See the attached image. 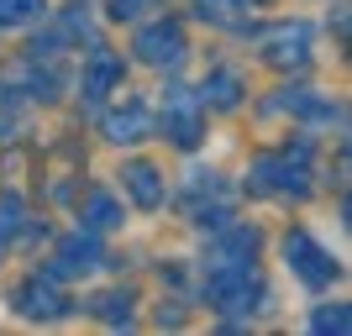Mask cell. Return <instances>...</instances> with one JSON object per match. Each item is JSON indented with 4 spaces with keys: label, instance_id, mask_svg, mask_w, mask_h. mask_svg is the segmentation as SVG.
<instances>
[{
    "label": "cell",
    "instance_id": "obj_1",
    "mask_svg": "<svg viewBox=\"0 0 352 336\" xmlns=\"http://www.w3.org/2000/svg\"><path fill=\"white\" fill-rule=\"evenodd\" d=\"M305 179H310V142L263 153L252 163V190H268V194H305Z\"/></svg>",
    "mask_w": 352,
    "mask_h": 336
},
{
    "label": "cell",
    "instance_id": "obj_2",
    "mask_svg": "<svg viewBox=\"0 0 352 336\" xmlns=\"http://www.w3.org/2000/svg\"><path fill=\"white\" fill-rule=\"evenodd\" d=\"M206 300H210L216 310L248 315V310H258L252 300H263V289H258V273H252L248 263H210V273H206Z\"/></svg>",
    "mask_w": 352,
    "mask_h": 336
},
{
    "label": "cell",
    "instance_id": "obj_3",
    "mask_svg": "<svg viewBox=\"0 0 352 336\" xmlns=\"http://www.w3.org/2000/svg\"><path fill=\"white\" fill-rule=\"evenodd\" d=\"M284 258H289V268L305 278L310 289H326V284L337 278V258H331L310 232H289L284 236Z\"/></svg>",
    "mask_w": 352,
    "mask_h": 336
},
{
    "label": "cell",
    "instance_id": "obj_4",
    "mask_svg": "<svg viewBox=\"0 0 352 336\" xmlns=\"http://www.w3.org/2000/svg\"><path fill=\"white\" fill-rule=\"evenodd\" d=\"M0 95H21V100H53V95H58V74L47 69L43 53H32V58L11 63V69H0Z\"/></svg>",
    "mask_w": 352,
    "mask_h": 336
},
{
    "label": "cell",
    "instance_id": "obj_5",
    "mask_svg": "<svg viewBox=\"0 0 352 336\" xmlns=\"http://www.w3.org/2000/svg\"><path fill=\"white\" fill-rule=\"evenodd\" d=\"M137 53L153 69H179L184 63V27L179 21H153V27L137 32Z\"/></svg>",
    "mask_w": 352,
    "mask_h": 336
},
{
    "label": "cell",
    "instance_id": "obj_6",
    "mask_svg": "<svg viewBox=\"0 0 352 336\" xmlns=\"http://www.w3.org/2000/svg\"><path fill=\"white\" fill-rule=\"evenodd\" d=\"M105 263V247H100V232H74L58 242V258L47 273L53 278H74V273H95Z\"/></svg>",
    "mask_w": 352,
    "mask_h": 336
},
{
    "label": "cell",
    "instance_id": "obj_7",
    "mask_svg": "<svg viewBox=\"0 0 352 336\" xmlns=\"http://www.w3.org/2000/svg\"><path fill=\"white\" fill-rule=\"evenodd\" d=\"M200 111H206V100H195L190 89H168V100H163V132L174 137L179 147H195L200 142Z\"/></svg>",
    "mask_w": 352,
    "mask_h": 336
},
{
    "label": "cell",
    "instance_id": "obj_8",
    "mask_svg": "<svg viewBox=\"0 0 352 336\" xmlns=\"http://www.w3.org/2000/svg\"><path fill=\"white\" fill-rule=\"evenodd\" d=\"M16 300H21V310H27L32 321H58V315H69V294L58 289V278H53V273L32 278Z\"/></svg>",
    "mask_w": 352,
    "mask_h": 336
},
{
    "label": "cell",
    "instance_id": "obj_9",
    "mask_svg": "<svg viewBox=\"0 0 352 336\" xmlns=\"http://www.w3.org/2000/svg\"><path fill=\"white\" fill-rule=\"evenodd\" d=\"M263 53H268V63H279V69H300V63L310 58V27H305V21H294V27L268 32Z\"/></svg>",
    "mask_w": 352,
    "mask_h": 336
},
{
    "label": "cell",
    "instance_id": "obj_10",
    "mask_svg": "<svg viewBox=\"0 0 352 336\" xmlns=\"http://www.w3.org/2000/svg\"><path fill=\"white\" fill-rule=\"evenodd\" d=\"M153 132V116H147L142 100H126V111H116V116H105V137L111 142H142V137Z\"/></svg>",
    "mask_w": 352,
    "mask_h": 336
},
{
    "label": "cell",
    "instance_id": "obj_11",
    "mask_svg": "<svg viewBox=\"0 0 352 336\" xmlns=\"http://www.w3.org/2000/svg\"><path fill=\"white\" fill-rule=\"evenodd\" d=\"M116 85H121V58H116V53H95V58H89V69H85V100H89V105L105 100Z\"/></svg>",
    "mask_w": 352,
    "mask_h": 336
},
{
    "label": "cell",
    "instance_id": "obj_12",
    "mask_svg": "<svg viewBox=\"0 0 352 336\" xmlns=\"http://www.w3.org/2000/svg\"><path fill=\"white\" fill-rule=\"evenodd\" d=\"M121 179H126V190H132V200L142 205V210H158V205H163V179H158L153 163H132Z\"/></svg>",
    "mask_w": 352,
    "mask_h": 336
},
{
    "label": "cell",
    "instance_id": "obj_13",
    "mask_svg": "<svg viewBox=\"0 0 352 336\" xmlns=\"http://www.w3.org/2000/svg\"><path fill=\"white\" fill-rule=\"evenodd\" d=\"M79 221H85V232H111V226H121V205L105 190H95L85 200V210H79Z\"/></svg>",
    "mask_w": 352,
    "mask_h": 336
},
{
    "label": "cell",
    "instance_id": "obj_14",
    "mask_svg": "<svg viewBox=\"0 0 352 336\" xmlns=\"http://www.w3.org/2000/svg\"><path fill=\"white\" fill-rule=\"evenodd\" d=\"M21 226H27V205H21V194H0V252L16 242Z\"/></svg>",
    "mask_w": 352,
    "mask_h": 336
},
{
    "label": "cell",
    "instance_id": "obj_15",
    "mask_svg": "<svg viewBox=\"0 0 352 336\" xmlns=\"http://www.w3.org/2000/svg\"><path fill=\"white\" fill-rule=\"evenodd\" d=\"M200 95H206L210 105H221V111H226V105H236L242 85H236V74H232V69H216V74L206 79V85H200Z\"/></svg>",
    "mask_w": 352,
    "mask_h": 336
},
{
    "label": "cell",
    "instance_id": "obj_16",
    "mask_svg": "<svg viewBox=\"0 0 352 336\" xmlns=\"http://www.w3.org/2000/svg\"><path fill=\"white\" fill-rule=\"evenodd\" d=\"M43 11V0H0V27H32Z\"/></svg>",
    "mask_w": 352,
    "mask_h": 336
},
{
    "label": "cell",
    "instance_id": "obj_17",
    "mask_svg": "<svg viewBox=\"0 0 352 336\" xmlns=\"http://www.w3.org/2000/svg\"><path fill=\"white\" fill-rule=\"evenodd\" d=\"M100 321L105 326H132V294H105L100 300Z\"/></svg>",
    "mask_w": 352,
    "mask_h": 336
},
{
    "label": "cell",
    "instance_id": "obj_18",
    "mask_svg": "<svg viewBox=\"0 0 352 336\" xmlns=\"http://www.w3.org/2000/svg\"><path fill=\"white\" fill-rule=\"evenodd\" d=\"M347 326H352V321H347V310H342V305H331V310H316L310 331H337V336H342Z\"/></svg>",
    "mask_w": 352,
    "mask_h": 336
},
{
    "label": "cell",
    "instance_id": "obj_19",
    "mask_svg": "<svg viewBox=\"0 0 352 336\" xmlns=\"http://www.w3.org/2000/svg\"><path fill=\"white\" fill-rule=\"evenodd\" d=\"M105 5H111L116 21H137L142 11H158V0H105Z\"/></svg>",
    "mask_w": 352,
    "mask_h": 336
},
{
    "label": "cell",
    "instance_id": "obj_20",
    "mask_svg": "<svg viewBox=\"0 0 352 336\" xmlns=\"http://www.w3.org/2000/svg\"><path fill=\"white\" fill-rule=\"evenodd\" d=\"M236 5H242V0H200V16H216V21H226Z\"/></svg>",
    "mask_w": 352,
    "mask_h": 336
},
{
    "label": "cell",
    "instance_id": "obj_21",
    "mask_svg": "<svg viewBox=\"0 0 352 336\" xmlns=\"http://www.w3.org/2000/svg\"><path fill=\"white\" fill-rule=\"evenodd\" d=\"M6 132H11V121H6V116H0V137H6Z\"/></svg>",
    "mask_w": 352,
    "mask_h": 336
}]
</instances>
